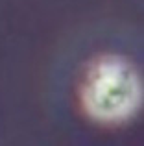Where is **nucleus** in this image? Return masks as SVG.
<instances>
[{
  "instance_id": "nucleus-1",
  "label": "nucleus",
  "mask_w": 144,
  "mask_h": 146,
  "mask_svg": "<svg viewBox=\"0 0 144 146\" xmlns=\"http://www.w3.org/2000/svg\"><path fill=\"white\" fill-rule=\"evenodd\" d=\"M139 82L133 68L120 59L98 61L83 87V102L94 118L122 120L139 102Z\"/></svg>"
}]
</instances>
